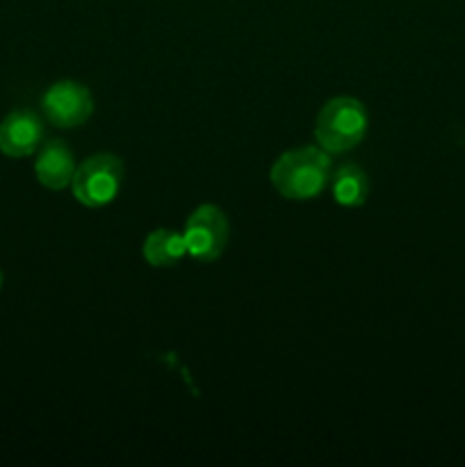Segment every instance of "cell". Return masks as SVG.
Wrapping results in <instances>:
<instances>
[{"instance_id":"52a82bcc","label":"cell","mask_w":465,"mask_h":467,"mask_svg":"<svg viewBox=\"0 0 465 467\" xmlns=\"http://www.w3.org/2000/svg\"><path fill=\"white\" fill-rule=\"evenodd\" d=\"M36 178L48 190H64L71 185L73 173H76V160H73V150L64 144L62 140L46 141L41 149L39 158L35 164Z\"/></svg>"},{"instance_id":"9c48e42d","label":"cell","mask_w":465,"mask_h":467,"mask_svg":"<svg viewBox=\"0 0 465 467\" xmlns=\"http://www.w3.org/2000/svg\"><path fill=\"white\" fill-rule=\"evenodd\" d=\"M185 255V235L171 228H158L144 242V258L150 267H176Z\"/></svg>"},{"instance_id":"3957f363","label":"cell","mask_w":465,"mask_h":467,"mask_svg":"<svg viewBox=\"0 0 465 467\" xmlns=\"http://www.w3.org/2000/svg\"><path fill=\"white\" fill-rule=\"evenodd\" d=\"M126 167L114 153H96L73 173V196L87 208H105L117 199Z\"/></svg>"},{"instance_id":"7a4b0ae2","label":"cell","mask_w":465,"mask_h":467,"mask_svg":"<svg viewBox=\"0 0 465 467\" xmlns=\"http://www.w3.org/2000/svg\"><path fill=\"white\" fill-rule=\"evenodd\" d=\"M367 132V109L358 99L337 96L317 114L315 137L326 153H346L365 140Z\"/></svg>"},{"instance_id":"30bf717a","label":"cell","mask_w":465,"mask_h":467,"mask_svg":"<svg viewBox=\"0 0 465 467\" xmlns=\"http://www.w3.org/2000/svg\"><path fill=\"white\" fill-rule=\"evenodd\" d=\"M0 283H3V274H0Z\"/></svg>"},{"instance_id":"277c9868","label":"cell","mask_w":465,"mask_h":467,"mask_svg":"<svg viewBox=\"0 0 465 467\" xmlns=\"http://www.w3.org/2000/svg\"><path fill=\"white\" fill-rule=\"evenodd\" d=\"M182 235H185L187 255L205 265L214 263L223 254L231 237V226L219 205L205 203L190 214Z\"/></svg>"},{"instance_id":"ba28073f","label":"cell","mask_w":465,"mask_h":467,"mask_svg":"<svg viewBox=\"0 0 465 467\" xmlns=\"http://www.w3.org/2000/svg\"><path fill=\"white\" fill-rule=\"evenodd\" d=\"M331 190L337 205H342V208H360L369 194L367 173L358 164H342L331 173Z\"/></svg>"},{"instance_id":"8992f818","label":"cell","mask_w":465,"mask_h":467,"mask_svg":"<svg viewBox=\"0 0 465 467\" xmlns=\"http://www.w3.org/2000/svg\"><path fill=\"white\" fill-rule=\"evenodd\" d=\"M44 140V123L35 112L18 109L0 123V150L9 158H27Z\"/></svg>"},{"instance_id":"6da1fadb","label":"cell","mask_w":465,"mask_h":467,"mask_svg":"<svg viewBox=\"0 0 465 467\" xmlns=\"http://www.w3.org/2000/svg\"><path fill=\"white\" fill-rule=\"evenodd\" d=\"M331 153L322 146H301L283 153L274 162L269 178L276 192L292 201L317 199L331 182Z\"/></svg>"},{"instance_id":"5b68a950","label":"cell","mask_w":465,"mask_h":467,"mask_svg":"<svg viewBox=\"0 0 465 467\" xmlns=\"http://www.w3.org/2000/svg\"><path fill=\"white\" fill-rule=\"evenodd\" d=\"M46 119L57 128H78L94 114V99L85 85L76 80L55 82L41 99Z\"/></svg>"}]
</instances>
